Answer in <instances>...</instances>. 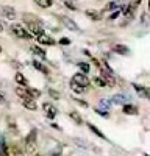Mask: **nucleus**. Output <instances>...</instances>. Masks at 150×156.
Here are the masks:
<instances>
[{"label":"nucleus","mask_w":150,"mask_h":156,"mask_svg":"<svg viewBox=\"0 0 150 156\" xmlns=\"http://www.w3.org/2000/svg\"><path fill=\"white\" fill-rule=\"evenodd\" d=\"M23 20H25V23H27V30L33 34H36V36H39V34H44V30H42V27H41V23H39V20H36L34 17H31V16H23Z\"/></svg>","instance_id":"obj_1"},{"label":"nucleus","mask_w":150,"mask_h":156,"mask_svg":"<svg viewBox=\"0 0 150 156\" xmlns=\"http://www.w3.org/2000/svg\"><path fill=\"white\" fill-rule=\"evenodd\" d=\"M36 137H38V131H36V129H31V131L28 133V136L25 137V145H27V153H34L36 145H38Z\"/></svg>","instance_id":"obj_2"},{"label":"nucleus","mask_w":150,"mask_h":156,"mask_svg":"<svg viewBox=\"0 0 150 156\" xmlns=\"http://www.w3.org/2000/svg\"><path fill=\"white\" fill-rule=\"evenodd\" d=\"M11 31L14 33L17 37H20V39H31L33 37V34L25 28V27H22V25H19V23H12L11 25Z\"/></svg>","instance_id":"obj_3"},{"label":"nucleus","mask_w":150,"mask_h":156,"mask_svg":"<svg viewBox=\"0 0 150 156\" xmlns=\"http://www.w3.org/2000/svg\"><path fill=\"white\" fill-rule=\"evenodd\" d=\"M73 81L77 83L78 86H81V87H88V86L91 84V80L84 73H75L73 75Z\"/></svg>","instance_id":"obj_4"},{"label":"nucleus","mask_w":150,"mask_h":156,"mask_svg":"<svg viewBox=\"0 0 150 156\" xmlns=\"http://www.w3.org/2000/svg\"><path fill=\"white\" fill-rule=\"evenodd\" d=\"M59 20L62 22V25H64L67 30H70V31H78V25L75 23L70 17H67V16H59Z\"/></svg>","instance_id":"obj_5"},{"label":"nucleus","mask_w":150,"mask_h":156,"mask_svg":"<svg viewBox=\"0 0 150 156\" xmlns=\"http://www.w3.org/2000/svg\"><path fill=\"white\" fill-rule=\"evenodd\" d=\"M42 109H44V112H45V115L48 117V119H55L56 114H58V109L52 105V103H44Z\"/></svg>","instance_id":"obj_6"},{"label":"nucleus","mask_w":150,"mask_h":156,"mask_svg":"<svg viewBox=\"0 0 150 156\" xmlns=\"http://www.w3.org/2000/svg\"><path fill=\"white\" fill-rule=\"evenodd\" d=\"M111 101L116 103V105H128L130 103V97L125 94H114L111 97Z\"/></svg>","instance_id":"obj_7"},{"label":"nucleus","mask_w":150,"mask_h":156,"mask_svg":"<svg viewBox=\"0 0 150 156\" xmlns=\"http://www.w3.org/2000/svg\"><path fill=\"white\" fill-rule=\"evenodd\" d=\"M3 156H23L22 150L16 145H9L3 150Z\"/></svg>","instance_id":"obj_8"},{"label":"nucleus","mask_w":150,"mask_h":156,"mask_svg":"<svg viewBox=\"0 0 150 156\" xmlns=\"http://www.w3.org/2000/svg\"><path fill=\"white\" fill-rule=\"evenodd\" d=\"M2 14L3 17H6L8 20H14L16 19V9L12 6H3L2 8Z\"/></svg>","instance_id":"obj_9"},{"label":"nucleus","mask_w":150,"mask_h":156,"mask_svg":"<svg viewBox=\"0 0 150 156\" xmlns=\"http://www.w3.org/2000/svg\"><path fill=\"white\" fill-rule=\"evenodd\" d=\"M125 2H128V0H114V2H109L108 5H105L103 11H111V9H117L120 5H123ZM102 11V12H103Z\"/></svg>","instance_id":"obj_10"},{"label":"nucleus","mask_w":150,"mask_h":156,"mask_svg":"<svg viewBox=\"0 0 150 156\" xmlns=\"http://www.w3.org/2000/svg\"><path fill=\"white\" fill-rule=\"evenodd\" d=\"M38 41H39V44H42V45H55V39H52L47 34H39L38 36Z\"/></svg>","instance_id":"obj_11"},{"label":"nucleus","mask_w":150,"mask_h":156,"mask_svg":"<svg viewBox=\"0 0 150 156\" xmlns=\"http://www.w3.org/2000/svg\"><path fill=\"white\" fill-rule=\"evenodd\" d=\"M22 105H23V108H27L30 111H36L38 109V105L34 103L33 98H22Z\"/></svg>","instance_id":"obj_12"},{"label":"nucleus","mask_w":150,"mask_h":156,"mask_svg":"<svg viewBox=\"0 0 150 156\" xmlns=\"http://www.w3.org/2000/svg\"><path fill=\"white\" fill-rule=\"evenodd\" d=\"M133 87L136 89V92H138V95H139V97H142V98H148V89H147L145 86L133 84Z\"/></svg>","instance_id":"obj_13"},{"label":"nucleus","mask_w":150,"mask_h":156,"mask_svg":"<svg viewBox=\"0 0 150 156\" xmlns=\"http://www.w3.org/2000/svg\"><path fill=\"white\" fill-rule=\"evenodd\" d=\"M86 16L92 20H102V12H98L95 9H86Z\"/></svg>","instance_id":"obj_14"},{"label":"nucleus","mask_w":150,"mask_h":156,"mask_svg":"<svg viewBox=\"0 0 150 156\" xmlns=\"http://www.w3.org/2000/svg\"><path fill=\"white\" fill-rule=\"evenodd\" d=\"M112 50H114L116 53H119V55H128L130 53V48L127 45H122V44H116Z\"/></svg>","instance_id":"obj_15"},{"label":"nucleus","mask_w":150,"mask_h":156,"mask_svg":"<svg viewBox=\"0 0 150 156\" xmlns=\"http://www.w3.org/2000/svg\"><path fill=\"white\" fill-rule=\"evenodd\" d=\"M123 112L125 114H128V115H136L138 114V108L134 106V105H123Z\"/></svg>","instance_id":"obj_16"},{"label":"nucleus","mask_w":150,"mask_h":156,"mask_svg":"<svg viewBox=\"0 0 150 156\" xmlns=\"http://www.w3.org/2000/svg\"><path fill=\"white\" fill-rule=\"evenodd\" d=\"M88 128H89V129H91V131H92V133H94V134H97V136H98V137H102V139H103V140H105V139H106V136H105V134H103V133H102V131H100V129H98V128H97V126H95V125H92V123H88Z\"/></svg>","instance_id":"obj_17"},{"label":"nucleus","mask_w":150,"mask_h":156,"mask_svg":"<svg viewBox=\"0 0 150 156\" xmlns=\"http://www.w3.org/2000/svg\"><path fill=\"white\" fill-rule=\"evenodd\" d=\"M34 3L41 8H50L53 5V0H34Z\"/></svg>","instance_id":"obj_18"},{"label":"nucleus","mask_w":150,"mask_h":156,"mask_svg":"<svg viewBox=\"0 0 150 156\" xmlns=\"http://www.w3.org/2000/svg\"><path fill=\"white\" fill-rule=\"evenodd\" d=\"M33 67H34L36 70H39V72H42V73H45V75L48 73V69H47V67L44 66V64H41L39 61H33Z\"/></svg>","instance_id":"obj_19"},{"label":"nucleus","mask_w":150,"mask_h":156,"mask_svg":"<svg viewBox=\"0 0 150 156\" xmlns=\"http://www.w3.org/2000/svg\"><path fill=\"white\" fill-rule=\"evenodd\" d=\"M28 92V95L34 100V98H38V97H41V90H38V89H34V87H27L25 89Z\"/></svg>","instance_id":"obj_20"},{"label":"nucleus","mask_w":150,"mask_h":156,"mask_svg":"<svg viewBox=\"0 0 150 156\" xmlns=\"http://www.w3.org/2000/svg\"><path fill=\"white\" fill-rule=\"evenodd\" d=\"M70 89L73 90L75 94H83L84 92V87H81V86H78L75 81H70Z\"/></svg>","instance_id":"obj_21"},{"label":"nucleus","mask_w":150,"mask_h":156,"mask_svg":"<svg viewBox=\"0 0 150 156\" xmlns=\"http://www.w3.org/2000/svg\"><path fill=\"white\" fill-rule=\"evenodd\" d=\"M16 81H17V83H19L20 86H27V84H28L27 78H25V76H23V75H22L20 72H17V73H16Z\"/></svg>","instance_id":"obj_22"},{"label":"nucleus","mask_w":150,"mask_h":156,"mask_svg":"<svg viewBox=\"0 0 150 156\" xmlns=\"http://www.w3.org/2000/svg\"><path fill=\"white\" fill-rule=\"evenodd\" d=\"M16 94H17L20 98H31V97L28 95L27 90H25L23 87H20V86H19V87H16Z\"/></svg>","instance_id":"obj_23"},{"label":"nucleus","mask_w":150,"mask_h":156,"mask_svg":"<svg viewBox=\"0 0 150 156\" xmlns=\"http://www.w3.org/2000/svg\"><path fill=\"white\" fill-rule=\"evenodd\" d=\"M31 51L34 55H38V56H41V58H45V51L41 48V47H38V45H33L31 47Z\"/></svg>","instance_id":"obj_24"},{"label":"nucleus","mask_w":150,"mask_h":156,"mask_svg":"<svg viewBox=\"0 0 150 156\" xmlns=\"http://www.w3.org/2000/svg\"><path fill=\"white\" fill-rule=\"evenodd\" d=\"M69 117H70V120H73L75 123H78V125H81V123H83V119L80 117V114H78V112H70V114H69Z\"/></svg>","instance_id":"obj_25"},{"label":"nucleus","mask_w":150,"mask_h":156,"mask_svg":"<svg viewBox=\"0 0 150 156\" xmlns=\"http://www.w3.org/2000/svg\"><path fill=\"white\" fill-rule=\"evenodd\" d=\"M133 12H134V8H131L130 5L123 8V16L127 17V19H131L133 17Z\"/></svg>","instance_id":"obj_26"},{"label":"nucleus","mask_w":150,"mask_h":156,"mask_svg":"<svg viewBox=\"0 0 150 156\" xmlns=\"http://www.w3.org/2000/svg\"><path fill=\"white\" fill-rule=\"evenodd\" d=\"M98 106H100V108H103L105 111H108V109L111 108V103H109V100H106V98H102V100L98 101ZM100 108H98V109H100Z\"/></svg>","instance_id":"obj_27"},{"label":"nucleus","mask_w":150,"mask_h":156,"mask_svg":"<svg viewBox=\"0 0 150 156\" xmlns=\"http://www.w3.org/2000/svg\"><path fill=\"white\" fill-rule=\"evenodd\" d=\"M78 67H80V70H81L84 75L91 70V67H89V64H88V62H78Z\"/></svg>","instance_id":"obj_28"},{"label":"nucleus","mask_w":150,"mask_h":156,"mask_svg":"<svg viewBox=\"0 0 150 156\" xmlns=\"http://www.w3.org/2000/svg\"><path fill=\"white\" fill-rule=\"evenodd\" d=\"M94 83H95L98 87H105V86H106V83L103 81V78H100V76H95V78H94Z\"/></svg>","instance_id":"obj_29"},{"label":"nucleus","mask_w":150,"mask_h":156,"mask_svg":"<svg viewBox=\"0 0 150 156\" xmlns=\"http://www.w3.org/2000/svg\"><path fill=\"white\" fill-rule=\"evenodd\" d=\"M119 14H120V9L117 8L116 11H112V14L109 16V19H111V20H112V19H116V17H119Z\"/></svg>","instance_id":"obj_30"},{"label":"nucleus","mask_w":150,"mask_h":156,"mask_svg":"<svg viewBox=\"0 0 150 156\" xmlns=\"http://www.w3.org/2000/svg\"><path fill=\"white\" fill-rule=\"evenodd\" d=\"M59 44H61V45H69V44H70V39L62 37V39H59Z\"/></svg>","instance_id":"obj_31"},{"label":"nucleus","mask_w":150,"mask_h":156,"mask_svg":"<svg viewBox=\"0 0 150 156\" xmlns=\"http://www.w3.org/2000/svg\"><path fill=\"white\" fill-rule=\"evenodd\" d=\"M141 2H142V0H130V6H131V8H136Z\"/></svg>","instance_id":"obj_32"},{"label":"nucleus","mask_w":150,"mask_h":156,"mask_svg":"<svg viewBox=\"0 0 150 156\" xmlns=\"http://www.w3.org/2000/svg\"><path fill=\"white\" fill-rule=\"evenodd\" d=\"M75 101H78V105L80 106H83V108H89V105L84 101V100H78V98H75Z\"/></svg>","instance_id":"obj_33"},{"label":"nucleus","mask_w":150,"mask_h":156,"mask_svg":"<svg viewBox=\"0 0 150 156\" xmlns=\"http://www.w3.org/2000/svg\"><path fill=\"white\" fill-rule=\"evenodd\" d=\"M64 5H66L67 8H70V9H77V6H75L72 2H69V0H66V2H64Z\"/></svg>","instance_id":"obj_34"},{"label":"nucleus","mask_w":150,"mask_h":156,"mask_svg":"<svg viewBox=\"0 0 150 156\" xmlns=\"http://www.w3.org/2000/svg\"><path fill=\"white\" fill-rule=\"evenodd\" d=\"M48 95H50V97H53V98H59V94L55 92L53 89H52V90H48Z\"/></svg>","instance_id":"obj_35"},{"label":"nucleus","mask_w":150,"mask_h":156,"mask_svg":"<svg viewBox=\"0 0 150 156\" xmlns=\"http://www.w3.org/2000/svg\"><path fill=\"white\" fill-rule=\"evenodd\" d=\"M95 111H97V112H98L100 115H103V117H108V111H102V109H98V108H97Z\"/></svg>","instance_id":"obj_36"},{"label":"nucleus","mask_w":150,"mask_h":156,"mask_svg":"<svg viewBox=\"0 0 150 156\" xmlns=\"http://www.w3.org/2000/svg\"><path fill=\"white\" fill-rule=\"evenodd\" d=\"M52 128H55V129H58V131H61V129H62V128H61L59 125H56V123H52Z\"/></svg>","instance_id":"obj_37"},{"label":"nucleus","mask_w":150,"mask_h":156,"mask_svg":"<svg viewBox=\"0 0 150 156\" xmlns=\"http://www.w3.org/2000/svg\"><path fill=\"white\" fill-rule=\"evenodd\" d=\"M3 30H5V23L0 20V31H3Z\"/></svg>","instance_id":"obj_38"},{"label":"nucleus","mask_w":150,"mask_h":156,"mask_svg":"<svg viewBox=\"0 0 150 156\" xmlns=\"http://www.w3.org/2000/svg\"><path fill=\"white\" fill-rule=\"evenodd\" d=\"M142 22L147 23V12H144V16H142Z\"/></svg>","instance_id":"obj_39"},{"label":"nucleus","mask_w":150,"mask_h":156,"mask_svg":"<svg viewBox=\"0 0 150 156\" xmlns=\"http://www.w3.org/2000/svg\"><path fill=\"white\" fill-rule=\"evenodd\" d=\"M5 101H6V98H5L2 94H0V103H5Z\"/></svg>","instance_id":"obj_40"},{"label":"nucleus","mask_w":150,"mask_h":156,"mask_svg":"<svg viewBox=\"0 0 150 156\" xmlns=\"http://www.w3.org/2000/svg\"><path fill=\"white\" fill-rule=\"evenodd\" d=\"M50 156H59V153H55V154H50Z\"/></svg>","instance_id":"obj_41"},{"label":"nucleus","mask_w":150,"mask_h":156,"mask_svg":"<svg viewBox=\"0 0 150 156\" xmlns=\"http://www.w3.org/2000/svg\"><path fill=\"white\" fill-rule=\"evenodd\" d=\"M0 53H2V47H0Z\"/></svg>","instance_id":"obj_42"},{"label":"nucleus","mask_w":150,"mask_h":156,"mask_svg":"<svg viewBox=\"0 0 150 156\" xmlns=\"http://www.w3.org/2000/svg\"><path fill=\"white\" fill-rule=\"evenodd\" d=\"M36 156H41V154H36Z\"/></svg>","instance_id":"obj_43"}]
</instances>
